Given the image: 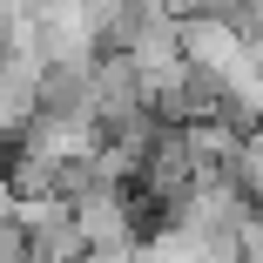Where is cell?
Returning <instances> with one entry per match:
<instances>
[{"label":"cell","mask_w":263,"mask_h":263,"mask_svg":"<svg viewBox=\"0 0 263 263\" xmlns=\"http://www.w3.org/2000/svg\"><path fill=\"white\" fill-rule=\"evenodd\" d=\"M68 209H74L88 250H135V196H128V189L95 182V189H88L81 202H68Z\"/></svg>","instance_id":"obj_2"},{"label":"cell","mask_w":263,"mask_h":263,"mask_svg":"<svg viewBox=\"0 0 263 263\" xmlns=\"http://www.w3.org/2000/svg\"><path fill=\"white\" fill-rule=\"evenodd\" d=\"M14 223H21V256L27 263H88L95 256L68 202H21Z\"/></svg>","instance_id":"obj_1"}]
</instances>
